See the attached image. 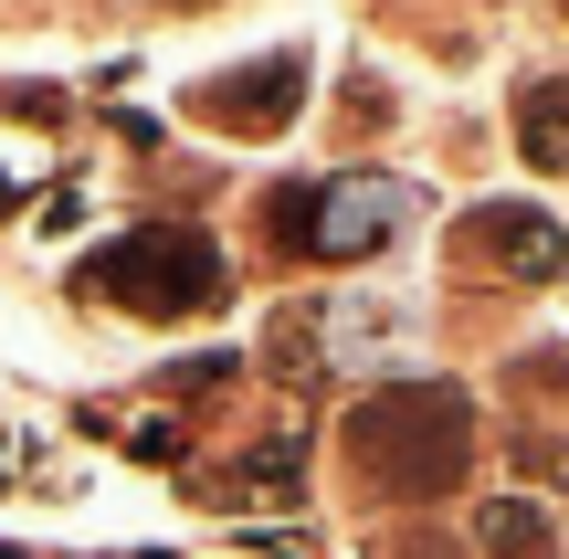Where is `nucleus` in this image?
I'll return each instance as SVG.
<instances>
[{
	"label": "nucleus",
	"instance_id": "f257e3e1",
	"mask_svg": "<svg viewBox=\"0 0 569 559\" xmlns=\"http://www.w3.org/2000/svg\"><path fill=\"white\" fill-rule=\"evenodd\" d=\"M84 296L138 307V317H201V307H222V253L190 222H138L84 264Z\"/></svg>",
	"mask_w": 569,
	"mask_h": 559
},
{
	"label": "nucleus",
	"instance_id": "7ed1b4c3",
	"mask_svg": "<svg viewBox=\"0 0 569 559\" xmlns=\"http://www.w3.org/2000/svg\"><path fill=\"white\" fill-rule=\"evenodd\" d=\"M390 222H401V190H390V180H317V190H284V201H274V243L284 253H317V264L380 253Z\"/></svg>",
	"mask_w": 569,
	"mask_h": 559
},
{
	"label": "nucleus",
	"instance_id": "20e7f679",
	"mask_svg": "<svg viewBox=\"0 0 569 559\" xmlns=\"http://www.w3.org/2000/svg\"><path fill=\"white\" fill-rule=\"evenodd\" d=\"M296 96H306V63H296V53H274V63H253V74L201 84V117H222L232 138H274V127L296 117Z\"/></svg>",
	"mask_w": 569,
	"mask_h": 559
},
{
	"label": "nucleus",
	"instance_id": "39448f33",
	"mask_svg": "<svg viewBox=\"0 0 569 559\" xmlns=\"http://www.w3.org/2000/svg\"><path fill=\"white\" fill-rule=\"evenodd\" d=\"M475 243H486L507 274H528V286L569 264V232L549 222V211H475Z\"/></svg>",
	"mask_w": 569,
	"mask_h": 559
},
{
	"label": "nucleus",
	"instance_id": "f03ea898",
	"mask_svg": "<svg viewBox=\"0 0 569 559\" xmlns=\"http://www.w3.org/2000/svg\"><path fill=\"white\" fill-rule=\"evenodd\" d=\"M348 443H359V476L422 497V486H443L453 465H465V401L453 391H380L348 422Z\"/></svg>",
	"mask_w": 569,
	"mask_h": 559
},
{
	"label": "nucleus",
	"instance_id": "0eeeda50",
	"mask_svg": "<svg viewBox=\"0 0 569 559\" xmlns=\"http://www.w3.org/2000/svg\"><path fill=\"white\" fill-rule=\"evenodd\" d=\"M475 539H496V549L538 539V549H549V518H538V507H486V518H475Z\"/></svg>",
	"mask_w": 569,
	"mask_h": 559
},
{
	"label": "nucleus",
	"instance_id": "423d86ee",
	"mask_svg": "<svg viewBox=\"0 0 569 559\" xmlns=\"http://www.w3.org/2000/svg\"><path fill=\"white\" fill-rule=\"evenodd\" d=\"M517 148H528L538 169H569V74H549V84L517 96Z\"/></svg>",
	"mask_w": 569,
	"mask_h": 559
}]
</instances>
